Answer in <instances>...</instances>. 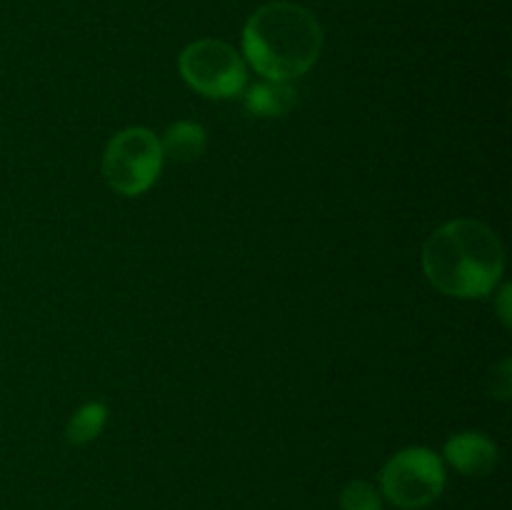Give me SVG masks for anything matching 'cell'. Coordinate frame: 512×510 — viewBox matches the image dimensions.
Masks as SVG:
<instances>
[{"mask_svg":"<svg viewBox=\"0 0 512 510\" xmlns=\"http://www.w3.org/2000/svg\"><path fill=\"white\" fill-rule=\"evenodd\" d=\"M423 268L440 293L485 298L503 278L505 250L488 225L458 218L430 235L423 248Z\"/></svg>","mask_w":512,"mask_h":510,"instance_id":"6da1fadb","label":"cell"},{"mask_svg":"<svg viewBox=\"0 0 512 510\" xmlns=\"http://www.w3.org/2000/svg\"><path fill=\"white\" fill-rule=\"evenodd\" d=\"M248 63L265 80L300 78L323 50V30L308 8L295 3H268L255 10L243 30Z\"/></svg>","mask_w":512,"mask_h":510,"instance_id":"7a4b0ae2","label":"cell"},{"mask_svg":"<svg viewBox=\"0 0 512 510\" xmlns=\"http://www.w3.org/2000/svg\"><path fill=\"white\" fill-rule=\"evenodd\" d=\"M165 155L158 135L148 128H125L108 143L103 155L105 180L120 195H140L158 180Z\"/></svg>","mask_w":512,"mask_h":510,"instance_id":"3957f363","label":"cell"},{"mask_svg":"<svg viewBox=\"0 0 512 510\" xmlns=\"http://www.w3.org/2000/svg\"><path fill=\"white\" fill-rule=\"evenodd\" d=\"M380 488L393 505L403 510L428 508L445 488V465L428 448H405L385 463Z\"/></svg>","mask_w":512,"mask_h":510,"instance_id":"277c9868","label":"cell"},{"mask_svg":"<svg viewBox=\"0 0 512 510\" xmlns=\"http://www.w3.org/2000/svg\"><path fill=\"white\" fill-rule=\"evenodd\" d=\"M178 65L185 83L208 98H233L248 85L243 55L223 40H195L180 53Z\"/></svg>","mask_w":512,"mask_h":510,"instance_id":"5b68a950","label":"cell"},{"mask_svg":"<svg viewBox=\"0 0 512 510\" xmlns=\"http://www.w3.org/2000/svg\"><path fill=\"white\" fill-rule=\"evenodd\" d=\"M445 460L463 475H488L498 465V445L483 433H458L445 445Z\"/></svg>","mask_w":512,"mask_h":510,"instance_id":"8992f818","label":"cell"},{"mask_svg":"<svg viewBox=\"0 0 512 510\" xmlns=\"http://www.w3.org/2000/svg\"><path fill=\"white\" fill-rule=\"evenodd\" d=\"M295 90L285 80H263L248 88L245 93V108L258 118H283L295 108Z\"/></svg>","mask_w":512,"mask_h":510,"instance_id":"52a82bcc","label":"cell"},{"mask_svg":"<svg viewBox=\"0 0 512 510\" xmlns=\"http://www.w3.org/2000/svg\"><path fill=\"white\" fill-rule=\"evenodd\" d=\"M160 145H163V155L178 160V163H190V160H198L205 153L208 135L198 123L180 120V123L170 125L165 130V138L160 140Z\"/></svg>","mask_w":512,"mask_h":510,"instance_id":"ba28073f","label":"cell"},{"mask_svg":"<svg viewBox=\"0 0 512 510\" xmlns=\"http://www.w3.org/2000/svg\"><path fill=\"white\" fill-rule=\"evenodd\" d=\"M105 423H108V405L98 403H85L78 413L70 418L68 428H65V440L73 445H88L103 433Z\"/></svg>","mask_w":512,"mask_h":510,"instance_id":"9c48e42d","label":"cell"},{"mask_svg":"<svg viewBox=\"0 0 512 510\" xmlns=\"http://www.w3.org/2000/svg\"><path fill=\"white\" fill-rule=\"evenodd\" d=\"M340 508L343 510H383V498L378 490L365 480H353L340 493Z\"/></svg>","mask_w":512,"mask_h":510,"instance_id":"30bf717a","label":"cell"},{"mask_svg":"<svg viewBox=\"0 0 512 510\" xmlns=\"http://www.w3.org/2000/svg\"><path fill=\"white\" fill-rule=\"evenodd\" d=\"M510 360H503V363L498 365V370H495L493 375V385H490V390H493L495 398H508L510 395Z\"/></svg>","mask_w":512,"mask_h":510,"instance_id":"8fae6325","label":"cell"},{"mask_svg":"<svg viewBox=\"0 0 512 510\" xmlns=\"http://www.w3.org/2000/svg\"><path fill=\"white\" fill-rule=\"evenodd\" d=\"M510 285H503V290H500V300H498V308H500V318H503L505 325H510Z\"/></svg>","mask_w":512,"mask_h":510,"instance_id":"7c38bea8","label":"cell"}]
</instances>
